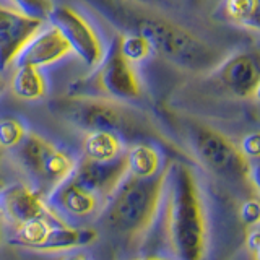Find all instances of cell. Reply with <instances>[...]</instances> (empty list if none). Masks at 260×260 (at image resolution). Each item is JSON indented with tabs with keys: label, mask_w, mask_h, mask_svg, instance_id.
<instances>
[{
	"label": "cell",
	"mask_w": 260,
	"mask_h": 260,
	"mask_svg": "<svg viewBox=\"0 0 260 260\" xmlns=\"http://www.w3.org/2000/svg\"><path fill=\"white\" fill-rule=\"evenodd\" d=\"M89 8L100 13L122 32L145 38L158 54L174 67L210 73L223 60L221 52L192 31L177 24L169 16L146 8L134 0H85Z\"/></svg>",
	"instance_id": "6da1fadb"
},
{
	"label": "cell",
	"mask_w": 260,
	"mask_h": 260,
	"mask_svg": "<svg viewBox=\"0 0 260 260\" xmlns=\"http://www.w3.org/2000/svg\"><path fill=\"white\" fill-rule=\"evenodd\" d=\"M166 241L176 260H203L208 221L193 169L182 161L166 165Z\"/></svg>",
	"instance_id": "7a4b0ae2"
},
{
	"label": "cell",
	"mask_w": 260,
	"mask_h": 260,
	"mask_svg": "<svg viewBox=\"0 0 260 260\" xmlns=\"http://www.w3.org/2000/svg\"><path fill=\"white\" fill-rule=\"evenodd\" d=\"M166 173L165 165L153 177L140 179L127 174L103 210L106 224L128 242L145 239L165 202Z\"/></svg>",
	"instance_id": "3957f363"
},
{
	"label": "cell",
	"mask_w": 260,
	"mask_h": 260,
	"mask_svg": "<svg viewBox=\"0 0 260 260\" xmlns=\"http://www.w3.org/2000/svg\"><path fill=\"white\" fill-rule=\"evenodd\" d=\"M55 117L81 132L106 130L117 135L135 134L143 125L142 117L120 101L100 96L65 94L49 103Z\"/></svg>",
	"instance_id": "277c9868"
},
{
	"label": "cell",
	"mask_w": 260,
	"mask_h": 260,
	"mask_svg": "<svg viewBox=\"0 0 260 260\" xmlns=\"http://www.w3.org/2000/svg\"><path fill=\"white\" fill-rule=\"evenodd\" d=\"M187 134L197 158L215 176L231 184H252L257 189L255 168L231 138L200 122H190Z\"/></svg>",
	"instance_id": "5b68a950"
},
{
	"label": "cell",
	"mask_w": 260,
	"mask_h": 260,
	"mask_svg": "<svg viewBox=\"0 0 260 260\" xmlns=\"http://www.w3.org/2000/svg\"><path fill=\"white\" fill-rule=\"evenodd\" d=\"M77 85H80L77 91H70L73 96H100L120 103L137 101L143 96L138 73L134 65L119 54L116 43L108 54H104L93 75L80 80Z\"/></svg>",
	"instance_id": "8992f818"
},
{
	"label": "cell",
	"mask_w": 260,
	"mask_h": 260,
	"mask_svg": "<svg viewBox=\"0 0 260 260\" xmlns=\"http://www.w3.org/2000/svg\"><path fill=\"white\" fill-rule=\"evenodd\" d=\"M15 150L20 165L38 182L39 192L43 189L52 190L62 184L77 162L69 153L32 132H28Z\"/></svg>",
	"instance_id": "52a82bcc"
},
{
	"label": "cell",
	"mask_w": 260,
	"mask_h": 260,
	"mask_svg": "<svg viewBox=\"0 0 260 260\" xmlns=\"http://www.w3.org/2000/svg\"><path fill=\"white\" fill-rule=\"evenodd\" d=\"M49 20L59 28L70 46L72 54H75L86 67L96 69L100 65L106 54L104 47L94 28L83 15L69 5H55Z\"/></svg>",
	"instance_id": "ba28073f"
},
{
	"label": "cell",
	"mask_w": 260,
	"mask_h": 260,
	"mask_svg": "<svg viewBox=\"0 0 260 260\" xmlns=\"http://www.w3.org/2000/svg\"><path fill=\"white\" fill-rule=\"evenodd\" d=\"M210 78L238 100H257L260 89V57L255 51L233 54L210 72Z\"/></svg>",
	"instance_id": "9c48e42d"
},
{
	"label": "cell",
	"mask_w": 260,
	"mask_h": 260,
	"mask_svg": "<svg viewBox=\"0 0 260 260\" xmlns=\"http://www.w3.org/2000/svg\"><path fill=\"white\" fill-rule=\"evenodd\" d=\"M127 161L124 151L119 158L106 162L81 158L78 162H75V168L69 177L80 187H83L85 190L96 195L106 207L112 193L116 192L119 184L127 177Z\"/></svg>",
	"instance_id": "30bf717a"
},
{
	"label": "cell",
	"mask_w": 260,
	"mask_h": 260,
	"mask_svg": "<svg viewBox=\"0 0 260 260\" xmlns=\"http://www.w3.org/2000/svg\"><path fill=\"white\" fill-rule=\"evenodd\" d=\"M43 26V20L32 18L12 5L0 4V72L12 67L23 47Z\"/></svg>",
	"instance_id": "8fae6325"
},
{
	"label": "cell",
	"mask_w": 260,
	"mask_h": 260,
	"mask_svg": "<svg viewBox=\"0 0 260 260\" xmlns=\"http://www.w3.org/2000/svg\"><path fill=\"white\" fill-rule=\"evenodd\" d=\"M0 215L15 228L35 218L63 219L47 205L43 192L24 184H12L0 189Z\"/></svg>",
	"instance_id": "7c38bea8"
},
{
	"label": "cell",
	"mask_w": 260,
	"mask_h": 260,
	"mask_svg": "<svg viewBox=\"0 0 260 260\" xmlns=\"http://www.w3.org/2000/svg\"><path fill=\"white\" fill-rule=\"evenodd\" d=\"M69 54H72L69 43L62 36L59 28L51 24V26H43L28 41V44L16 57L15 65L16 67L31 65L36 69H44L62 60Z\"/></svg>",
	"instance_id": "4fadbf2b"
},
{
	"label": "cell",
	"mask_w": 260,
	"mask_h": 260,
	"mask_svg": "<svg viewBox=\"0 0 260 260\" xmlns=\"http://www.w3.org/2000/svg\"><path fill=\"white\" fill-rule=\"evenodd\" d=\"M46 203L59 216L67 215L72 218H88L104 210V205L96 195L75 184L70 177L51 190Z\"/></svg>",
	"instance_id": "5bb4252c"
},
{
	"label": "cell",
	"mask_w": 260,
	"mask_h": 260,
	"mask_svg": "<svg viewBox=\"0 0 260 260\" xmlns=\"http://www.w3.org/2000/svg\"><path fill=\"white\" fill-rule=\"evenodd\" d=\"M98 239V233L93 228H75L67 223H54L46 239L39 246L41 252H65L80 249L93 244Z\"/></svg>",
	"instance_id": "9a60e30c"
},
{
	"label": "cell",
	"mask_w": 260,
	"mask_h": 260,
	"mask_svg": "<svg viewBox=\"0 0 260 260\" xmlns=\"http://www.w3.org/2000/svg\"><path fill=\"white\" fill-rule=\"evenodd\" d=\"M15 98L23 101H39L47 94V83L41 69L31 65H18L10 80Z\"/></svg>",
	"instance_id": "2e32d148"
},
{
	"label": "cell",
	"mask_w": 260,
	"mask_h": 260,
	"mask_svg": "<svg viewBox=\"0 0 260 260\" xmlns=\"http://www.w3.org/2000/svg\"><path fill=\"white\" fill-rule=\"evenodd\" d=\"M125 151L120 135L106 130L88 132L83 138V158L91 161H112Z\"/></svg>",
	"instance_id": "e0dca14e"
},
{
	"label": "cell",
	"mask_w": 260,
	"mask_h": 260,
	"mask_svg": "<svg viewBox=\"0 0 260 260\" xmlns=\"http://www.w3.org/2000/svg\"><path fill=\"white\" fill-rule=\"evenodd\" d=\"M127 173L134 177H153L165 168L159 151L148 143H135L125 150Z\"/></svg>",
	"instance_id": "ac0fdd59"
},
{
	"label": "cell",
	"mask_w": 260,
	"mask_h": 260,
	"mask_svg": "<svg viewBox=\"0 0 260 260\" xmlns=\"http://www.w3.org/2000/svg\"><path fill=\"white\" fill-rule=\"evenodd\" d=\"M54 223H65V219H52V218L29 219V221L15 228L16 233L12 238V244L38 250Z\"/></svg>",
	"instance_id": "d6986e66"
},
{
	"label": "cell",
	"mask_w": 260,
	"mask_h": 260,
	"mask_svg": "<svg viewBox=\"0 0 260 260\" xmlns=\"http://www.w3.org/2000/svg\"><path fill=\"white\" fill-rule=\"evenodd\" d=\"M260 0H224L223 15L226 20L252 31L258 29Z\"/></svg>",
	"instance_id": "ffe728a7"
},
{
	"label": "cell",
	"mask_w": 260,
	"mask_h": 260,
	"mask_svg": "<svg viewBox=\"0 0 260 260\" xmlns=\"http://www.w3.org/2000/svg\"><path fill=\"white\" fill-rule=\"evenodd\" d=\"M119 54L124 57L128 63L143 62L154 54L151 44L145 38L138 35H130V32H122L116 41Z\"/></svg>",
	"instance_id": "44dd1931"
},
{
	"label": "cell",
	"mask_w": 260,
	"mask_h": 260,
	"mask_svg": "<svg viewBox=\"0 0 260 260\" xmlns=\"http://www.w3.org/2000/svg\"><path fill=\"white\" fill-rule=\"evenodd\" d=\"M26 127L15 117L0 119V148L15 150L26 137Z\"/></svg>",
	"instance_id": "7402d4cb"
},
{
	"label": "cell",
	"mask_w": 260,
	"mask_h": 260,
	"mask_svg": "<svg viewBox=\"0 0 260 260\" xmlns=\"http://www.w3.org/2000/svg\"><path fill=\"white\" fill-rule=\"evenodd\" d=\"M8 2L20 12L43 21L49 20V15L52 13L55 7L52 0H8Z\"/></svg>",
	"instance_id": "603a6c76"
},
{
	"label": "cell",
	"mask_w": 260,
	"mask_h": 260,
	"mask_svg": "<svg viewBox=\"0 0 260 260\" xmlns=\"http://www.w3.org/2000/svg\"><path fill=\"white\" fill-rule=\"evenodd\" d=\"M239 215H241L242 223L246 224V228L258 224V218H260L258 202L257 200H247V202H244L241 210H239Z\"/></svg>",
	"instance_id": "cb8c5ba5"
},
{
	"label": "cell",
	"mask_w": 260,
	"mask_h": 260,
	"mask_svg": "<svg viewBox=\"0 0 260 260\" xmlns=\"http://www.w3.org/2000/svg\"><path fill=\"white\" fill-rule=\"evenodd\" d=\"M239 146L241 153L246 156L249 161H255L258 158V153H260V143H258V134L254 132V134H249L242 138V142Z\"/></svg>",
	"instance_id": "d4e9b609"
},
{
	"label": "cell",
	"mask_w": 260,
	"mask_h": 260,
	"mask_svg": "<svg viewBox=\"0 0 260 260\" xmlns=\"http://www.w3.org/2000/svg\"><path fill=\"white\" fill-rule=\"evenodd\" d=\"M246 247L249 254L254 260H258V252H260V234H258V224L247 228V236H246Z\"/></svg>",
	"instance_id": "484cf974"
},
{
	"label": "cell",
	"mask_w": 260,
	"mask_h": 260,
	"mask_svg": "<svg viewBox=\"0 0 260 260\" xmlns=\"http://www.w3.org/2000/svg\"><path fill=\"white\" fill-rule=\"evenodd\" d=\"M62 260H91L89 258L85 252H73V254H70V255H67V257H63Z\"/></svg>",
	"instance_id": "4316f807"
},
{
	"label": "cell",
	"mask_w": 260,
	"mask_h": 260,
	"mask_svg": "<svg viewBox=\"0 0 260 260\" xmlns=\"http://www.w3.org/2000/svg\"><path fill=\"white\" fill-rule=\"evenodd\" d=\"M135 260H166V258H159V257H140Z\"/></svg>",
	"instance_id": "83f0119b"
},
{
	"label": "cell",
	"mask_w": 260,
	"mask_h": 260,
	"mask_svg": "<svg viewBox=\"0 0 260 260\" xmlns=\"http://www.w3.org/2000/svg\"><path fill=\"white\" fill-rule=\"evenodd\" d=\"M2 89H4V80L0 77V93H2Z\"/></svg>",
	"instance_id": "f1b7e54d"
},
{
	"label": "cell",
	"mask_w": 260,
	"mask_h": 260,
	"mask_svg": "<svg viewBox=\"0 0 260 260\" xmlns=\"http://www.w3.org/2000/svg\"><path fill=\"white\" fill-rule=\"evenodd\" d=\"M0 239H2V224H0Z\"/></svg>",
	"instance_id": "f546056e"
},
{
	"label": "cell",
	"mask_w": 260,
	"mask_h": 260,
	"mask_svg": "<svg viewBox=\"0 0 260 260\" xmlns=\"http://www.w3.org/2000/svg\"><path fill=\"white\" fill-rule=\"evenodd\" d=\"M0 189H2V184H0Z\"/></svg>",
	"instance_id": "4dcf8cb0"
},
{
	"label": "cell",
	"mask_w": 260,
	"mask_h": 260,
	"mask_svg": "<svg viewBox=\"0 0 260 260\" xmlns=\"http://www.w3.org/2000/svg\"><path fill=\"white\" fill-rule=\"evenodd\" d=\"M8 4H10V2H8Z\"/></svg>",
	"instance_id": "1f68e13d"
}]
</instances>
